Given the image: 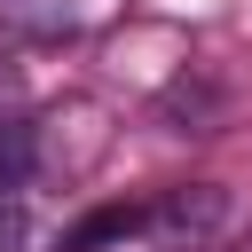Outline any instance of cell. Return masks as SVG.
<instances>
[{"label": "cell", "instance_id": "obj_1", "mask_svg": "<svg viewBox=\"0 0 252 252\" xmlns=\"http://www.w3.org/2000/svg\"><path fill=\"white\" fill-rule=\"evenodd\" d=\"M142 228V205H110V213H87L71 236H63V252H94V244H110V236H134Z\"/></svg>", "mask_w": 252, "mask_h": 252}, {"label": "cell", "instance_id": "obj_2", "mask_svg": "<svg viewBox=\"0 0 252 252\" xmlns=\"http://www.w3.org/2000/svg\"><path fill=\"white\" fill-rule=\"evenodd\" d=\"M24 165H32V126L0 118V189H8V181H24Z\"/></svg>", "mask_w": 252, "mask_h": 252}, {"label": "cell", "instance_id": "obj_3", "mask_svg": "<svg viewBox=\"0 0 252 252\" xmlns=\"http://www.w3.org/2000/svg\"><path fill=\"white\" fill-rule=\"evenodd\" d=\"M0 236H8V205H0Z\"/></svg>", "mask_w": 252, "mask_h": 252}]
</instances>
